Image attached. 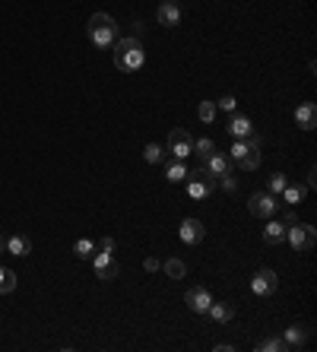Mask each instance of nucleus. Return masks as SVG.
<instances>
[{"label":"nucleus","instance_id":"393cba45","mask_svg":"<svg viewBox=\"0 0 317 352\" xmlns=\"http://www.w3.org/2000/svg\"><path fill=\"white\" fill-rule=\"evenodd\" d=\"M197 115H200L204 124H212L216 121V102H212V98H204V102L197 105Z\"/></svg>","mask_w":317,"mask_h":352},{"label":"nucleus","instance_id":"423d86ee","mask_svg":"<svg viewBox=\"0 0 317 352\" xmlns=\"http://www.w3.org/2000/svg\"><path fill=\"white\" fill-rule=\"evenodd\" d=\"M165 149H168L175 159H181V162H184V159L194 156V137H190L184 127H175V131H171V137H168V146H165Z\"/></svg>","mask_w":317,"mask_h":352},{"label":"nucleus","instance_id":"72a5a7b5","mask_svg":"<svg viewBox=\"0 0 317 352\" xmlns=\"http://www.w3.org/2000/svg\"><path fill=\"white\" fill-rule=\"evenodd\" d=\"M308 188H317V168L314 165L308 168Z\"/></svg>","mask_w":317,"mask_h":352},{"label":"nucleus","instance_id":"473e14b6","mask_svg":"<svg viewBox=\"0 0 317 352\" xmlns=\"http://www.w3.org/2000/svg\"><path fill=\"white\" fill-rule=\"evenodd\" d=\"M96 248H102V251H111V254H114V248H118V245H114V238H102Z\"/></svg>","mask_w":317,"mask_h":352},{"label":"nucleus","instance_id":"412c9836","mask_svg":"<svg viewBox=\"0 0 317 352\" xmlns=\"http://www.w3.org/2000/svg\"><path fill=\"white\" fill-rule=\"evenodd\" d=\"M206 314H210L212 320L226 324V320L235 318V305H232V302H212V305H210V311H206Z\"/></svg>","mask_w":317,"mask_h":352},{"label":"nucleus","instance_id":"f8f14e48","mask_svg":"<svg viewBox=\"0 0 317 352\" xmlns=\"http://www.w3.org/2000/svg\"><path fill=\"white\" fill-rule=\"evenodd\" d=\"M155 19H159V25H165V29L181 25V0H162L159 10H155Z\"/></svg>","mask_w":317,"mask_h":352},{"label":"nucleus","instance_id":"9b49d317","mask_svg":"<svg viewBox=\"0 0 317 352\" xmlns=\"http://www.w3.org/2000/svg\"><path fill=\"white\" fill-rule=\"evenodd\" d=\"M184 302H187V308L194 314H206L210 311V305H212V295H210V289L206 286H190L184 292Z\"/></svg>","mask_w":317,"mask_h":352},{"label":"nucleus","instance_id":"2f4dec72","mask_svg":"<svg viewBox=\"0 0 317 352\" xmlns=\"http://www.w3.org/2000/svg\"><path fill=\"white\" fill-rule=\"evenodd\" d=\"M143 267H146V273H155V270H162V261H159V257H146Z\"/></svg>","mask_w":317,"mask_h":352},{"label":"nucleus","instance_id":"c756f323","mask_svg":"<svg viewBox=\"0 0 317 352\" xmlns=\"http://www.w3.org/2000/svg\"><path fill=\"white\" fill-rule=\"evenodd\" d=\"M216 111H226V115H235V111H238V98H235V96H222L219 102H216Z\"/></svg>","mask_w":317,"mask_h":352},{"label":"nucleus","instance_id":"bb28decb","mask_svg":"<svg viewBox=\"0 0 317 352\" xmlns=\"http://www.w3.org/2000/svg\"><path fill=\"white\" fill-rule=\"evenodd\" d=\"M285 184H289V178H285L283 172H273V175H270V178H267V190H270V194H273V197H279V194H283V188H285Z\"/></svg>","mask_w":317,"mask_h":352},{"label":"nucleus","instance_id":"4be33fe9","mask_svg":"<svg viewBox=\"0 0 317 352\" xmlns=\"http://www.w3.org/2000/svg\"><path fill=\"white\" fill-rule=\"evenodd\" d=\"M19 286V276L10 267H0V295H10V292H17Z\"/></svg>","mask_w":317,"mask_h":352},{"label":"nucleus","instance_id":"c9c22d12","mask_svg":"<svg viewBox=\"0 0 317 352\" xmlns=\"http://www.w3.org/2000/svg\"><path fill=\"white\" fill-rule=\"evenodd\" d=\"M232 349H235L232 343H219V346H216V352H232Z\"/></svg>","mask_w":317,"mask_h":352},{"label":"nucleus","instance_id":"f257e3e1","mask_svg":"<svg viewBox=\"0 0 317 352\" xmlns=\"http://www.w3.org/2000/svg\"><path fill=\"white\" fill-rule=\"evenodd\" d=\"M114 48V67L121 70V74H140L143 64H146V48H143V41L140 38H121L111 45Z\"/></svg>","mask_w":317,"mask_h":352},{"label":"nucleus","instance_id":"a211bd4d","mask_svg":"<svg viewBox=\"0 0 317 352\" xmlns=\"http://www.w3.org/2000/svg\"><path fill=\"white\" fill-rule=\"evenodd\" d=\"M263 241H267L270 248L283 245V241H285V226H283V222H276L273 216H270V222L263 226Z\"/></svg>","mask_w":317,"mask_h":352},{"label":"nucleus","instance_id":"a878e982","mask_svg":"<svg viewBox=\"0 0 317 352\" xmlns=\"http://www.w3.org/2000/svg\"><path fill=\"white\" fill-rule=\"evenodd\" d=\"M74 254L80 257V261H89L92 254H96V241H89V238H80L74 245Z\"/></svg>","mask_w":317,"mask_h":352},{"label":"nucleus","instance_id":"6e6552de","mask_svg":"<svg viewBox=\"0 0 317 352\" xmlns=\"http://www.w3.org/2000/svg\"><path fill=\"white\" fill-rule=\"evenodd\" d=\"M276 289H279V276H276V270H270V267H261V270L251 276V292L261 295V298L273 295Z\"/></svg>","mask_w":317,"mask_h":352},{"label":"nucleus","instance_id":"5701e85b","mask_svg":"<svg viewBox=\"0 0 317 352\" xmlns=\"http://www.w3.org/2000/svg\"><path fill=\"white\" fill-rule=\"evenodd\" d=\"M162 270H165V276H171V279H184L187 263H184V261H178V257H168V261L162 263Z\"/></svg>","mask_w":317,"mask_h":352},{"label":"nucleus","instance_id":"b1692460","mask_svg":"<svg viewBox=\"0 0 317 352\" xmlns=\"http://www.w3.org/2000/svg\"><path fill=\"white\" fill-rule=\"evenodd\" d=\"M143 159H146L149 165L165 162V146H159V143H146V149H143Z\"/></svg>","mask_w":317,"mask_h":352},{"label":"nucleus","instance_id":"ddd939ff","mask_svg":"<svg viewBox=\"0 0 317 352\" xmlns=\"http://www.w3.org/2000/svg\"><path fill=\"white\" fill-rule=\"evenodd\" d=\"M178 235H181L184 245H200L204 235H206V229H204V222L200 219H184L181 222V229H178Z\"/></svg>","mask_w":317,"mask_h":352},{"label":"nucleus","instance_id":"1a4fd4ad","mask_svg":"<svg viewBox=\"0 0 317 352\" xmlns=\"http://www.w3.org/2000/svg\"><path fill=\"white\" fill-rule=\"evenodd\" d=\"M212 190H216V181L210 175H204L200 168H197V175H187V197L190 200H206Z\"/></svg>","mask_w":317,"mask_h":352},{"label":"nucleus","instance_id":"39448f33","mask_svg":"<svg viewBox=\"0 0 317 352\" xmlns=\"http://www.w3.org/2000/svg\"><path fill=\"white\" fill-rule=\"evenodd\" d=\"M276 210H279V200L270 190H254L248 197V213L257 216V219H270V216H276Z\"/></svg>","mask_w":317,"mask_h":352},{"label":"nucleus","instance_id":"9d476101","mask_svg":"<svg viewBox=\"0 0 317 352\" xmlns=\"http://www.w3.org/2000/svg\"><path fill=\"white\" fill-rule=\"evenodd\" d=\"M200 172L210 175L212 181H219L222 175L232 172V159H228L226 153H210V156L204 159V165H200Z\"/></svg>","mask_w":317,"mask_h":352},{"label":"nucleus","instance_id":"f704fd0d","mask_svg":"<svg viewBox=\"0 0 317 352\" xmlns=\"http://www.w3.org/2000/svg\"><path fill=\"white\" fill-rule=\"evenodd\" d=\"M292 222H298V216H295V213H292V210H289V213H285V216H283V226H292Z\"/></svg>","mask_w":317,"mask_h":352},{"label":"nucleus","instance_id":"f3484780","mask_svg":"<svg viewBox=\"0 0 317 352\" xmlns=\"http://www.w3.org/2000/svg\"><path fill=\"white\" fill-rule=\"evenodd\" d=\"M228 133H232V137L235 140H248L254 133V124H251V118L248 115H232V121H228Z\"/></svg>","mask_w":317,"mask_h":352},{"label":"nucleus","instance_id":"c85d7f7f","mask_svg":"<svg viewBox=\"0 0 317 352\" xmlns=\"http://www.w3.org/2000/svg\"><path fill=\"white\" fill-rule=\"evenodd\" d=\"M210 153H216V143H212V140H206V137L194 140V156L197 159H206Z\"/></svg>","mask_w":317,"mask_h":352},{"label":"nucleus","instance_id":"0eeeda50","mask_svg":"<svg viewBox=\"0 0 317 352\" xmlns=\"http://www.w3.org/2000/svg\"><path fill=\"white\" fill-rule=\"evenodd\" d=\"M89 261H92V267H96V276L102 279V283H111V279L118 276V270H121L111 251H102V248H96V254H92Z\"/></svg>","mask_w":317,"mask_h":352},{"label":"nucleus","instance_id":"2eb2a0df","mask_svg":"<svg viewBox=\"0 0 317 352\" xmlns=\"http://www.w3.org/2000/svg\"><path fill=\"white\" fill-rule=\"evenodd\" d=\"M295 124H298L301 131H314L317 127V105L314 102H301L295 108Z\"/></svg>","mask_w":317,"mask_h":352},{"label":"nucleus","instance_id":"e433bc0d","mask_svg":"<svg viewBox=\"0 0 317 352\" xmlns=\"http://www.w3.org/2000/svg\"><path fill=\"white\" fill-rule=\"evenodd\" d=\"M3 245H7V238H3V235H0V254H3Z\"/></svg>","mask_w":317,"mask_h":352},{"label":"nucleus","instance_id":"cd10ccee","mask_svg":"<svg viewBox=\"0 0 317 352\" xmlns=\"http://www.w3.org/2000/svg\"><path fill=\"white\" fill-rule=\"evenodd\" d=\"M257 349L261 352H289L285 349V343H283V336H267V340L257 343Z\"/></svg>","mask_w":317,"mask_h":352},{"label":"nucleus","instance_id":"6ab92c4d","mask_svg":"<svg viewBox=\"0 0 317 352\" xmlns=\"http://www.w3.org/2000/svg\"><path fill=\"white\" fill-rule=\"evenodd\" d=\"M305 194H308V188H305V184H298V181H289L279 197H283V204H285V206H298L301 200H305Z\"/></svg>","mask_w":317,"mask_h":352},{"label":"nucleus","instance_id":"4468645a","mask_svg":"<svg viewBox=\"0 0 317 352\" xmlns=\"http://www.w3.org/2000/svg\"><path fill=\"white\" fill-rule=\"evenodd\" d=\"M308 340H311V327H305V324H292V327L283 333L285 349H301Z\"/></svg>","mask_w":317,"mask_h":352},{"label":"nucleus","instance_id":"aec40b11","mask_svg":"<svg viewBox=\"0 0 317 352\" xmlns=\"http://www.w3.org/2000/svg\"><path fill=\"white\" fill-rule=\"evenodd\" d=\"M187 175H190V168H187L181 159H168V162H165V178H168L171 184H178V181H187Z\"/></svg>","mask_w":317,"mask_h":352},{"label":"nucleus","instance_id":"dca6fc26","mask_svg":"<svg viewBox=\"0 0 317 352\" xmlns=\"http://www.w3.org/2000/svg\"><path fill=\"white\" fill-rule=\"evenodd\" d=\"M3 251H7V254H13V257H29V254H32V238L10 235L7 245H3Z\"/></svg>","mask_w":317,"mask_h":352},{"label":"nucleus","instance_id":"20e7f679","mask_svg":"<svg viewBox=\"0 0 317 352\" xmlns=\"http://www.w3.org/2000/svg\"><path fill=\"white\" fill-rule=\"evenodd\" d=\"M285 241H289L298 254H308L311 248L317 245V232L308 222H292V226H285Z\"/></svg>","mask_w":317,"mask_h":352},{"label":"nucleus","instance_id":"7c9ffc66","mask_svg":"<svg viewBox=\"0 0 317 352\" xmlns=\"http://www.w3.org/2000/svg\"><path fill=\"white\" fill-rule=\"evenodd\" d=\"M216 184H222V188H226L228 194H232V190H238V178H232V172H228V175H222V178L216 181Z\"/></svg>","mask_w":317,"mask_h":352},{"label":"nucleus","instance_id":"f03ea898","mask_svg":"<svg viewBox=\"0 0 317 352\" xmlns=\"http://www.w3.org/2000/svg\"><path fill=\"white\" fill-rule=\"evenodd\" d=\"M86 35L96 48H111L118 41V23L108 13H92L89 23H86Z\"/></svg>","mask_w":317,"mask_h":352},{"label":"nucleus","instance_id":"7ed1b4c3","mask_svg":"<svg viewBox=\"0 0 317 352\" xmlns=\"http://www.w3.org/2000/svg\"><path fill=\"white\" fill-rule=\"evenodd\" d=\"M228 159H232V165L244 168V172H254L261 165V140L254 137V133L248 140H235L232 149H228Z\"/></svg>","mask_w":317,"mask_h":352}]
</instances>
